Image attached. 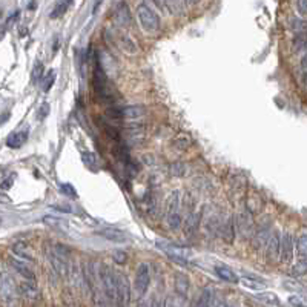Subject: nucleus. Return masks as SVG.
<instances>
[{
  "label": "nucleus",
  "instance_id": "nucleus-37",
  "mask_svg": "<svg viewBox=\"0 0 307 307\" xmlns=\"http://www.w3.org/2000/svg\"><path fill=\"white\" fill-rule=\"evenodd\" d=\"M166 220H168L169 229H172V230H178L180 226L183 224V220H181V215L180 214H174V215H171V217H166Z\"/></svg>",
  "mask_w": 307,
  "mask_h": 307
},
{
  "label": "nucleus",
  "instance_id": "nucleus-10",
  "mask_svg": "<svg viewBox=\"0 0 307 307\" xmlns=\"http://www.w3.org/2000/svg\"><path fill=\"white\" fill-rule=\"evenodd\" d=\"M112 16H114V20L117 25L123 26V28H128L132 25V14H131V9L128 6L126 2H119L117 5H115L114 11H112Z\"/></svg>",
  "mask_w": 307,
  "mask_h": 307
},
{
  "label": "nucleus",
  "instance_id": "nucleus-34",
  "mask_svg": "<svg viewBox=\"0 0 307 307\" xmlns=\"http://www.w3.org/2000/svg\"><path fill=\"white\" fill-rule=\"evenodd\" d=\"M256 300H260L266 304H280V300L275 293L271 292H263V293H256Z\"/></svg>",
  "mask_w": 307,
  "mask_h": 307
},
{
  "label": "nucleus",
  "instance_id": "nucleus-1",
  "mask_svg": "<svg viewBox=\"0 0 307 307\" xmlns=\"http://www.w3.org/2000/svg\"><path fill=\"white\" fill-rule=\"evenodd\" d=\"M92 85H94V89H95V94H97V97L103 103L115 104V103L119 102L120 95L109 85L108 75H106V72H104V69H103V66H102L100 62H97V65H95V68H94Z\"/></svg>",
  "mask_w": 307,
  "mask_h": 307
},
{
  "label": "nucleus",
  "instance_id": "nucleus-39",
  "mask_svg": "<svg viewBox=\"0 0 307 307\" xmlns=\"http://www.w3.org/2000/svg\"><path fill=\"white\" fill-rule=\"evenodd\" d=\"M45 82H43V91L45 92H48L51 88H52V85H54V82H55V72L54 71H50L46 75H45V79H43Z\"/></svg>",
  "mask_w": 307,
  "mask_h": 307
},
{
  "label": "nucleus",
  "instance_id": "nucleus-43",
  "mask_svg": "<svg viewBox=\"0 0 307 307\" xmlns=\"http://www.w3.org/2000/svg\"><path fill=\"white\" fill-rule=\"evenodd\" d=\"M296 9L301 16H307V0H296Z\"/></svg>",
  "mask_w": 307,
  "mask_h": 307
},
{
  "label": "nucleus",
  "instance_id": "nucleus-6",
  "mask_svg": "<svg viewBox=\"0 0 307 307\" xmlns=\"http://www.w3.org/2000/svg\"><path fill=\"white\" fill-rule=\"evenodd\" d=\"M237 218V229H238V234L241 235L243 238L247 239H252L254 232H255V222H254V215L251 212V209H243L239 210Z\"/></svg>",
  "mask_w": 307,
  "mask_h": 307
},
{
  "label": "nucleus",
  "instance_id": "nucleus-35",
  "mask_svg": "<svg viewBox=\"0 0 307 307\" xmlns=\"http://www.w3.org/2000/svg\"><path fill=\"white\" fill-rule=\"evenodd\" d=\"M183 301L185 298H181L180 295H169L165 300V307H183Z\"/></svg>",
  "mask_w": 307,
  "mask_h": 307
},
{
  "label": "nucleus",
  "instance_id": "nucleus-11",
  "mask_svg": "<svg viewBox=\"0 0 307 307\" xmlns=\"http://www.w3.org/2000/svg\"><path fill=\"white\" fill-rule=\"evenodd\" d=\"M280 249H281V235L278 230H273L266 244V260L269 263L280 260Z\"/></svg>",
  "mask_w": 307,
  "mask_h": 307
},
{
  "label": "nucleus",
  "instance_id": "nucleus-3",
  "mask_svg": "<svg viewBox=\"0 0 307 307\" xmlns=\"http://www.w3.org/2000/svg\"><path fill=\"white\" fill-rule=\"evenodd\" d=\"M137 17L141 28L146 33H157L160 30V17L146 3H140L137 6Z\"/></svg>",
  "mask_w": 307,
  "mask_h": 307
},
{
  "label": "nucleus",
  "instance_id": "nucleus-22",
  "mask_svg": "<svg viewBox=\"0 0 307 307\" xmlns=\"http://www.w3.org/2000/svg\"><path fill=\"white\" fill-rule=\"evenodd\" d=\"M180 209V192L174 190L171 194V197L168 198V205H166V217H171L174 214H178Z\"/></svg>",
  "mask_w": 307,
  "mask_h": 307
},
{
  "label": "nucleus",
  "instance_id": "nucleus-15",
  "mask_svg": "<svg viewBox=\"0 0 307 307\" xmlns=\"http://www.w3.org/2000/svg\"><path fill=\"white\" fill-rule=\"evenodd\" d=\"M271 235H272V232H271V229H269L267 226L260 227L254 234V237L251 239V241H252V247L255 249V251H260V249L266 247V244L269 241V238H271Z\"/></svg>",
  "mask_w": 307,
  "mask_h": 307
},
{
  "label": "nucleus",
  "instance_id": "nucleus-45",
  "mask_svg": "<svg viewBox=\"0 0 307 307\" xmlns=\"http://www.w3.org/2000/svg\"><path fill=\"white\" fill-rule=\"evenodd\" d=\"M83 160L88 163V165H94V163H95V157L92 155V154H89V152L83 154Z\"/></svg>",
  "mask_w": 307,
  "mask_h": 307
},
{
  "label": "nucleus",
  "instance_id": "nucleus-18",
  "mask_svg": "<svg viewBox=\"0 0 307 307\" xmlns=\"http://www.w3.org/2000/svg\"><path fill=\"white\" fill-rule=\"evenodd\" d=\"M9 266H11L18 275H22V276L25 278V280H28V281H34V280H35L34 272L25 264L23 260H17V258H11V260H9Z\"/></svg>",
  "mask_w": 307,
  "mask_h": 307
},
{
  "label": "nucleus",
  "instance_id": "nucleus-41",
  "mask_svg": "<svg viewBox=\"0 0 307 307\" xmlns=\"http://www.w3.org/2000/svg\"><path fill=\"white\" fill-rule=\"evenodd\" d=\"M59 190L62 192V194H66V195H71V197H75L77 194H75V189L71 186V185H60L59 186Z\"/></svg>",
  "mask_w": 307,
  "mask_h": 307
},
{
  "label": "nucleus",
  "instance_id": "nucleus-29",
  "mask_svg": "<svg viewBox=\"0 0 307 307\" xmlns=\"http://www.w3.org/2000/svg\"><path fill=\"white\" fill-rule=\"evenodd\" d=\"M198 223H200V214H189L188 220L185 222V232L188 235L194 234L198 227Z\"/></svg>",
  "mask_w": 307,
  "mask_h": 307
},
{
  "label": "nucleus",
  "instance_id": "nucleus-30",
  "mask_svg": "<svg viewBox=\"0 0 307 307\" xmlns=\"http://www.w3.org/2000/svg\"><path fill=\"white\" fill-rule=\"evenodd\" d=\"M11 251L20 258V260H23V261H33L34 258H33V255L30 254V251H28V247L25 246V244H14L13 247H11Z\"/></svg>",
  "mask_w": 307,
  "mask_h": 307
},
{
  "label": "nucleus",
  "instance_id": "nucleus-44",
  "mask_svg": "<svg viewBox=\"0 0 307 307\" xmlns=\"http://www.w3.org/2000/svg\"><path fill=\"white\" fill-rule=\"evenodd\" d=\"M48 114H50V104H48V103H43L42 106L38 108V119L43 120Z\"/></svg>",
  "mask_w": 307,
  "mask_h": 307
},
{
  "label": "nucleus",
  "instance_id": "nucleus-26",
  "mask_svg": "<svg viewBox=\"0 0 307 307\" xmlns=\"http://www.w3.org/2000/svg\"><path fill=\"white\" fill-rule=\"evenodd\" d=\"M241 284L244 287H247V289H252V290H261L266 287V283L261 281V280H258V278H251V276H244L241 278Z\"/></svg>",
  "mask_w": 307,
  "mask_h": 307
},
{
  "label": "nucleus",
  "instance_id": "nucleus-20",
  "mask_svg": "<svg viewBox=\"0 0 307 307\" xmlns=\"http://www.w3.org/2000/svg\"><path fill=\"white\" fill-rule=\"evenodd\" d=\"M99 234H100L103 238H106V239H109V241H114V243H126V241H128L126 235H124V234L121 232V230L114 229V227L102 229V230H99Z\"/></svg>",
  "mask_w": 307,
  "mask_h": 307
},
{
  "label": "nucleus",
  "instance_id": "nucleus-28",
  "mask_svg": "<svg viewBox=\"0 0 307 307\" xmlns=\"http://www.w3.org/2000/svg\"><path fill=\"white\" fill-rule=\"evenodd\" d=\"M100 124H102V128H103V131L106 132V136L109 137V138H112V140H115V141H119L120 143V140H121V136H120V132L114 128V124H111L109 121H106V120H100Z\"/></svg>",
  "mask_w": 307,
  "mask_h": 307
},
{
  "label": "nucleus",
  "instance_id": "nucleus-24",
  "mask_svg": "<svg viewBox=\"0 0 307 307\" xmlns=\"http://www.w3.org/2000/svg\"><path fill=\"white\" fill-rule=\"evenodd\" d=\"M26 137H28L26 132H16V134H13V136H9V138L6 140V146L13 148V149L20 148L26 141Z\"/></svg>",
  "mask_w": 307,
  "mask_h": 307
},
{
  "label": "nucleus",
  "instance_id": "nucleus-47",
  "mask_svg": "<svg viewBox=\"0 0 307 307\" xmlns=\"http://www.w3.org/2000/svg\"><path fill=\"white\" fill-rule=\"evenodd\" d=\"M149 304H151V307H165V304H161L155 295H154L152 298L149 300Z\"/></svg>",
  "mask_w": 307,
  "mask_h": 307
},
{
  "label": "nucleus",
  "instance_id": "nucleus-40",
  "mask_svg": "<svg viewBox=\"0 0 307 307\" xmlns=\"http://www.w3.org/2000/svg\"><path fill=\"white\" fill-rule=\"evenodd\" d=\"M112 258H114V261H117L119 264H123L128 261V254L123 251H117L112 254Z\"/></svg>",
  "mask_w": 307,
  "mask_h": 307
},
{
  "label": "nucleus",
  "instance_id": "nucleus-17",
  "mask_svg": "<svg viewBox=\"0 0 307 307\" xmlns=\"http://www.w3.org/2000/svg\"><path fill=\"white\" fill-rule=\"evenodd\" d=\"M174 286H175V292L177 295H180L181 298H188V293H189V289H190V281L189 278L185 275V273H180L177 272L175 273V278H174Z\"/></svg>",
  "mask_w": 307,
  "mask_h": 307
},
{
  "label": "nucleus",
  "instance_id": "nucleus-33",
  "mask_svg": "<svg viewBox=\"0 0 307 307\" xmlns=\"http://www.w3.org/2000/svg\"><path fill=\"white\" fill-rule=\"evenodd\" d=\"M289 303L293 307H307V293H295L289 296Z\"/></svg>",
  "mask_w": 307,
  "mask_h": 307
},
{
  "label": "nucleus",
  "instance_id": "nucleus-7",
  "mask_svg": "<svg viewBox=\"0 0 307 307\" xmlns=\"http://www.w3.org/2000/svg\"><path fill=\"white\" fill-rule=\"evenodd\" d=\"M157 246L161 249L163 252H165L172 261H175L181 266H189V251L186 249L175 246V244H171L166 241H157Z\"/></svg>",
  "mask_w": 307,
  "mask_h": 307
},
{
  "label": "nucleus",
  "instance_id": "nucleus-21",
  "mask_svg": "<svg viewBox=\"0 0 307 307\" xmlns=\"http://www.w3.org/2000/svg\"><path fill=\"white\" fill-rule=\"evenodd\" d=\"M292 48L295 54H298L301 51H307V31L295 33V37L292 40Z\"/></svg>",
  "mask_w": 307,
  "mask_h": 307
},
{
  "label": "nucleus",
  "instance_id": "nucleus-42",
  "mask_svg": "<svg viewBox=\"0 0 307 307\" xmlns=\"http://www.w3.org/2000/svg\"><path fill=\"white\" fill-rule=\"evenodd\" d=\"M43 223H46L48 226H62V224H65L62 220L54 218V217H45L43 218Z\"/></svg>",
  "mask_w": 307,
  "mask_h": 307
},
{
  "label": "nucleus",
  "instance_id": "nucleus-5",
  "mask_svg": "<svg viewBox=\"0 0 307 307\" xmlns=\"http://www.w3.org/2000/svg\"><path fill=\"white\" fill-rule=\"evenodd\" d=\"M18 289L14 284V280L6 272L2 275V300L5 307H18Z\"/></svg>",
  "mask_w": 307,
  "mask_h": 307
},
{
  "label": "nucleus",
  "instance_id": "nucleus-48",
  "mask_svg": "<svg viewBox=\"0 0 307 307\" xmlns=\"http://www.w3.org/2000/svg\"><path fill=\"white\" fill-rule=\"evenodd\" d=\"M137 307H151V304H149V301L148 300H140L138 301V304H137Z\"/></svg>",
  "mask_w": 307,
  "mask_h": 307
},
{
  "label": "nucleus",
  "instance_id": "nucleus-31",
  "mask_svg": "<svg viewBox=\"0 0 307 307\" xmlns=\"http://www.w3.org/2000/svg\"><path fill=\"white\" fill-rule=\"evenodd\" d=\"M119 43H120V46L123 48V51H126L128 54H136V52H137V46H136V43H134L128 35L121 34V35L119 37Z\"/></svg>",
  "mask_w": 307,
  "mask_h": 307
},
{
  "label": "nucleus",
  "instance_id": "nucleus-13",
  "mask_svg": "<svg viewBox=\"0 0 307 307\" xmlns=\"http://www.w3.org/2000/svg\"><path fill=\"white\" fill-rule=\"evenodd\" d=\"M293 238L290 234L281 235V249H280V261L289 264L293 258Z\"/></svg>",
  "mask_w": 307,
  "mask_h": 307
},
{
  "label": "nucleus",
  "instance_id": "nucleus-2",
  "mask_svg": "<svg viewBox=\"0 0 307 307\" xmlns=\"http://www.w3.org/2000/svg\"><path fill=\"white\" fill-rule=\"evenodd\" d=\"M100 278L104 296H106L111 307H117V278L115 272L108 266H100Z\"/></svg>",
  "mask_w": 307,
  "mask_h": 307
},
{
  "label": "nucleus",
  "instance_id": "nucleus-27",
  "mask_svg": "<svg viewBox=\"0 0 307 307\" xmlns=\"http://www.w3.org/2000/svg\"><path fill=\"white\" fill-rule=\"evenodd\" d=\"M72 2H74V0H62V2H59V3L55 5V8L52 9V13H51L50 17L51 18H59L60 16H63L71 8Z\"/></svg>",
  "mask_w": 307,
  "mask_h": 307
},
{
  "label": "nucleus",
  "instance_id": "nucleus-36",
  "mask_svg": "<svg viewBox=\"0 0 307 307\" xmlns=\"http://www.w3.org/2000/svg\"><path fill=\"white\" fill-rule=\"evenodd\" d=\"M169 171H171V174L174 177H183L186 174V165H185V163H181V161L172 163V166L169 168Z\"/></svg>",
  "mask_w": 307,
  "mask_h": 307
},
{
  "label": "nucleus",
  "instance_id": "nucleus-9",
  "mask_svg": "<svg viewBox=\"0 0 307 307\" xmlns=\"http://www.w3.org/2000/svg\"><path fill=\"white\" fill-rule=\"evenodd\" d=\"M151 284V267L146 263L138 264L136 271V281H134V287L138 296H143L148 292V287Z\"/></svg>",
  "mask_w": 307,
  "mask_h": 307
},
{
  "label": "nucleus",
  "instance_id": "nucleus-38",
  "mask_svg": "<svg viewBox=\"0 0 307 307\" xmlns=\"http://www.w3.org/2000/svg\"><path fill=\"white\" fill-rule=\"evenodd\" d=\"M43 65L40 62H37L35 66H34V69H33V82L34 83H38V82H42L45 77H43Z\"/></svg>",
  "mask_w": 307,
  "mask_h": 307
},
{
  "label": "nucleus",
  "instance_id": "nucleus-19",
  "mask_svg": "<svg viewBox=\"0 0 307 307\" xmlns=\"http://www.w3.org/2000/svg\"><path fill=\"white\" fill-rule=\"evenodd\" d=\"M214 271H215L217 276H218V278H222L223 281L234 283V284L239 281L238 275L232 271V269L227 267V266H224V264H218V266H215V267H214Z\"/></svg>",
  "mask_w": 307,
  "mask_h": 307
},
{
  "label": "nucleus",
  "instance_id": "nucleus-8",
  "mask_svg": "<svg viewBox=\"0 0 307 307\" xmlns=\"http://www.w3.org/2000/svg\"><path fill=\"white\" fill-rule=\"evenodd\" d=\"M117 278V307L131 306V286L128 276L121 272H115Z\"/></svg>",
  "mask_w": 307,
  "mask_h": 307
},
{
  "label": "nucleus",
  "instance_id": "nucleus-32",
  "mask_svg": "<svg viewBox=\"0 0 307 307\" xmlns=\"http://www.w3.org/2000/svg\"><path fill=\"white\" fill-rule=\"evenodd\" d=\"M290 30H293L295 33H303V31H307V22L304 20V18H300V17H292L290 18Z\"/></svg>",
  "mask_w": 307,
  "mask_h": 307
},
{
  "label": "nucleus",
  "instance_id": "nucleus-4",
  "mask_svg": "<svg viewBox=\"0 0 307 307\" xmlns=\"http://www.w3.org/2000/svg\"><path fill=\"white\" fill-rule=\"evenodd\" d=\"M145 106L141 104H126V106H112L106 109V117L114 120H123V119H137L145 114Z\"/></svg>",
  "mask_w": 307,
  "mask_h": 307
},
{
  "label": "nucleus",
  "instance_id": "nucleus-16",
  "mask_svg": "<svg viewBox=\"0 0 307 307\" xmlns=\"http://www.w3.org/2000/svg\"><path fill=\"white\" fill-rule=\"evenodd\" d=\"M18 292L23 296V298L30 300V301H37L40 298V290L38 287L34 284V281H23L20 286H18Z\"/></svg>",
  "mask_w": 307,
  "mask_h": 307
},
{
  "label": "nucleus",
  "instance_id": "nucleus-12",
  "mask_svg": "<svg viewBox=\"0 0 307 307\" xmlns=\"http://www.w3.org/2000/svg\"><path fill=\"white\" fill-rule=\"evenodd\" d=\"M48 258H50V263H51L54 271L57 272V275L63 276V278H68L69 276V267H71V264L68 263V258L59 255V254L54 252V251H51L50 254H48Z\"/></svg>",
  "mask_w": 307,
  "mask_h": 307
},
{
  "label": "nucleus",
  "instance_id": "nucleus-14",
  "mask_svg": "<svg viewBox=\"0 0 307 307\" xmlns=\"http://www.w3.org/2000/svg\"><path fill=\"white\" fill-rule=\"evenodd\" d=\"M220 230H222V237L226 243L232 244L235 239V230H237V218L234 215H230L223 226H220Z\"/></svg>",
  "mask_w": 307,
  "mask_h": 307
},
{
  "label": "nucleus",
  "instance_id": "nucleus-46",
  "mask_svg": "<svg viewBox=\"0 0 307 307\" xmlns=\"http://www.w3.org/2000/svg\"><path fill=\"white\" fill-rule=\"evenodd\" d=\"M13 183H14V177H9V178H5L3 181H2V189H9V186H13Z\"/></svg>",
  "mask_w": 307,
  "mask_h": 307
},
{
  "label": "nucleus",
  "instance_id": "nucleus-25",
  "mask_svg": "<svg viewBox=\"0 0 307 307\" xmlns=\"http://www.w3.org/2000/svg\"><path fill=\"white\" fill-rule=\"evenodd\" d=\"M296 252H298V261L307 264V234L298 238V241H296Z\"/></svg>",
  "mask_w": 307,
  "mask_h": 307
},
{
  "label": "nucleus",
  "instance_id": "nucleus-23",
  "mask_svg": "<svg viewBox=\"0 0 307 307\" xmlns=\"http://www.w3.org/2000/svg\"><path fill=\"white\" fill-rule=\"evenodd\" d=\"M212 298H214V292L212 289H209V287H206V289L201 292V295L198 296V298L192 303L190 307H210V303H212Z\"/></svg>",
  "mask_w": 307,
  "mask_h": 307
}]
</instances>
